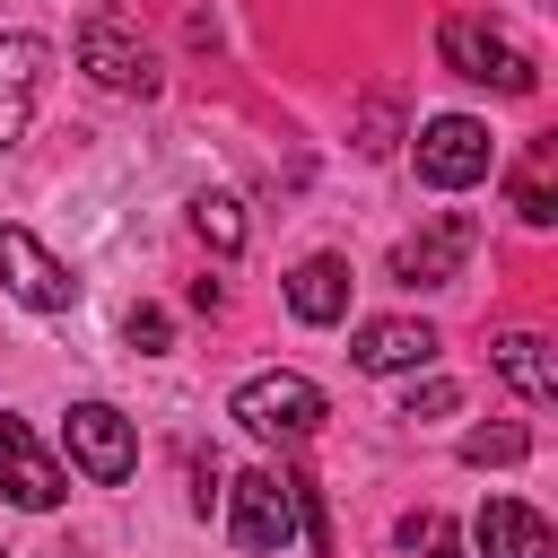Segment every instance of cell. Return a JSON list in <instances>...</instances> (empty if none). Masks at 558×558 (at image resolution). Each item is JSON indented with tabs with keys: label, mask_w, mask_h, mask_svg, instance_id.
<instances>
[{
	"label": "cell",
	"mask_w": 558,
	"mask_h": 558,
	"mask_svg": "<svg viewBox=\"0 0 558 558\" xmlns=\"http://www.w3.org/2000/svg\"><path fill=\"white\" fill-rule=\"evenodd\" d=\"M357 148H392V105H384V96L366 105V140H357Z\"/></svg>",
	"instance_id": "obj_21"
},
{
	"label": "cell",
	"mask_w": 558,
	"mask_h": 558,
	"mask_svg": "<svg viewBox=\"0 0 558 558\" xmlns=\"http://www.w3.org/2000/svg\"><path fill=\"white\" fill-rule=\"evenodd\" d=\"M471 244H480V227H471L462 209H445V218H427L418 235L392 244V279H401V288H453L462 262H471Z\"/></svg>",
	"instance_id": "obj_6"
},
{
	"label": "cell",
	"mask_w": 558,
	"mask_h": 558,
	"mask_svg": "<svg viewBox=\"0 0 558 558\" xmlns=\"http://www.w3.org/2000/svg\"><path fill=\"white\" fill-rule=\"evenodd\" d=\"M35 87H44V44H35V35H0V148L26 131Z\"/></svg>",
	"instance_id": "obj_12"
},
{
	"label": "cell",
	"mask_w": 558,
	"mask_h": 558,
	"mask_svg": "<svg viewBox=\"0 0 558 558\" xmlns=\"http://www.w3.org/2000/svg\"><path fill=\"white\" fill-rule=\"evenodd\" d=\"M523 453H532L523 427H471V436H462V462H471V471H488V462L506 471V462H523Z\"/></svg>",
	"instance_id": "obj_16"
},
{
	"label": "cell",
	"mask_w": 558,
	"mask_h": 558,
	"mask_svg": "<svg viewBox=\"0 0 558 558\" xmlns=\"http://www.w3.org/2000/svg\"><path fill=\"white\" fill-rule=\"evenodd\" d=\"M436 52H445V70L471 78V87H497V96H532V87H541V61H532L497 17H445V26H436Z\"/></svg>",
	"instance_id": "obj_1"
},
{
	"label": "cell",
	"mask_w": 558,
	"mask_h": 558,
	"mask_svg": "<svg viewBox=\"0 0 558 558\" xmlns=\"http://www.w3.org/2000/svg\"><path fill=\"white\" fill-rule=\"evenodd\" d=\"M480 558H549V523L523 497H488L480 506Z\"/></svg>",
	"instance_id": "obj_14"
},
{
	"label": "cell",
	"mask_w": 558,
	"mask_h": 558,
	"mask_svg": "<svg viewBox=\"0 0 558 558\" xmlns=\"http://www.w3.org/2000/svg\"><path fill=\"white\" fill-rule=\"evenodd\" d=\"M78 70L96 87H113V96H148L157 87V52H148V35L122 9H87L78 17Z\"/></svg>",
	"instance_id": "obj_2"
},
{
	"label": "cell",
	"mask_w": 558,
	"mask_h": 558,
	"mask_svg": "<svg viewBox=\"0 0 558 558\" xmlns=\"http://www.w3.org/2000/svg\"><path fill=\"white\" fill-rule=\"evenodd\" d=\"M288 314H296V323H340V314H349V262H340V253L296 262V270H288Z\"/></svg>",
	"instance_id": "obj_13"
},
{
	"label": "cell",
	"mask_w": 558,
	"mask_h": 558,
	"mask_svg": "<svg viewBox=\"0 0 558 558\" xmlns=\"http://www.w3.org/2000/svg\"><path fill=\"white\" fill-rule=\"evenodd\" d=\"M349 357H357L366 375H401V366H427V357H436V331L410 323V314H384V323H357Z\"/></svg>",
	"instance_id": "obj_10"
},
{
	"label": "cell",
	"mask_w": 558,
	"mask_h": 558,
	"mask_svg": "<svg viewBox=\"0 0 558 558\" xmlns=\"http://www.w3.org/2000/svg\"><path fill=\"white\" fill-rule=\"evenodd\" d=\"M61 471H52V453L35 445V427L26 418H0V497L9 506H26V514H44V506H61Z\"/></svg>",
	"instance_id": "obj_9"
},
{
	"label": "cell",
	"mask_w": 558,
	"mask_h": 558,
	"mask_svg": "<svg viewBox=\"0 0 558 558\" xmlns=\"http://www.w3.org/2000/svg\"><path fill=\"white\" fill-rule=\"evenodd\" d=\"M0 558H9V549H0Z\"/></svg>",
	"instance_id": "obj_22"
},
{
	"label": "cell",
	"mask_w": 558,
	"mask_h": 558,
	"mask_svg": "<svg viewBox=\"0 0 558 558\" xmlns=\"http://www.w3.org/2000/svg\"><path fill=\"white\" fill-rule=\"evenodd\" d=\"M0 279H9V296H17V305H35V314H70V305H78L70 262H52L26 227H0Z\"/></svg>",
	"instance_id": "obj_8"
},
{
	"label": "cell",
	"mask_w": 558,
	"mask_h": 558,
	"mask_svg": "<svg viewBox=\"0 0 558 558\" xmlns=\"http://www.w3.org/2000/svg\"><path fill=\"white\" fill-rule=\"evenodd\" d=\"M488 366H497L532 410H549V401H558V357H549V340H541V331H497V340H488Z\"/></svg>",
	"instance_id": "obj_11"
},
{
	"label": "cell",
	"mask_w": 558,
	"mask_h": 558,
	"mask_svg": "<svg viewBox=\"0 0 558 558\" xmlns=\"http://www.w3.org/2000/svg\"><path fill=\"white\" fill-rule=\"evenodd\" d=\"M453 401H462L453 384H410V401H401V418H445Z\"/></svg>",
	"instance_id": "obj_20"
},
{
	"label": "cell",
	"mask_w": 558,
	"mask_h": 558,
	"mask_svg": "<svg viewBox=\"0 0 558 558\" xmlns=\"http://www.w3.org/2000/svg\"><path fill=\"white\" fill-rule=\"evenodd\" d=\"M506 201H514V218H523V227H549V218H558V140H532V148H523V166H514Z\"/></svg>",
	"instance_id": "obj_15"
},
{
	"label": "cell",
	"mask_w": 558,
	"mask_h": 558,
	"mask_svg": "<svg viewBox=\"0 0 558 558\" xmlns=\"http://www.w3.org/2000/svg\"><path fill=\"white\" fill-rule=\"evenodd\" d=\"M122 340H131V349H166V340H174V323H166L157 305H131V314H122Z\"/></svg>",
	"instance_id": "obj_19"
},
{
	"label": "cell",
	"mask_w": 558,
	"mask_h": 558,
	"mask_svg": "<svg viewBox=\"0 0 558 558\" xmlns=\"http://www.w3.org/2000/svg\"><path fill=\"white\" fill-rule=\"evenodd\" d=\"M227 418H235L244 436H262V445H305V436L323 427V392H314L305 375H253V384H235Z\"/></svg>",
	"instance_id": "obj_3"
},
{
	"label": "cell",
	"mask_w": 558,
	"mask_h": 558,
	"mask_svg": "<svg viewBox=\"0 0 558 558\" xmlns=\"http://www.w3.org/2000/svg\"><path fill=\"white\" fill-rule=\"evenodd\" d=\"M488 157H497V140H488V122H471V113H436V122L418 131V183H436V192L480 183Z\"/></svg>",
	"instance_id": "obj_5"
},
{
	"label": "cell",
	"mask_w": 558,
	"mask_h": 558,
	"mask_svg": "<svg viewBox=\"0 0 558 558\" xmlns=\"http://www.w3.org/2000/svg\"><path fill=\"white\" fill-rule=\"evenodd\" d=\"M227 532H235V549H288L296 541V480H279V471H244L235 488H227Z\"/></svg>",
	"instance_id": "obj_4"
},
{
	"label": "cell",
	"mask_w": 558,
	"mask_h": 558,
	"mask_svg": "<svg viewBox=\"0 0 558 558\" xmlns=\"http://www.w3.org/2000/svg\"><path fill=\"white\" fill-rule=\"evenodd\" d=\"M401 549L410 558H462V541H453V523L427 506V514H401Z\"/></svg>",
	"instance_id": "obj_18"
},
{
	"label": "cell",
	"mask_w": 558,
	"mask_h": 558,
	"mask_svg": "<svg viewBox=\"0 0 558 558\" xmlns=\"http://www.w3.org/2000/svg\"><path fill=\"white\" fill-rule=\"evenodd\" d=\"M192 227H201L218 253H235V244H244V209H235L227 192H201V201H192Z\"/></svg>",
	"instance_id": "obj_17"
},
{
	"label": "cell",
	"mask_w": 558,
	"mask_h": 558,
	"mask_svg": "<svg viewBox=\"0 0 558 558\" xmlns=\"http://www.w3.org/2000/svg\"><path fill=\"white\" fill-rule=\"evenodd\" d=\"M61 436H70V462H78L96 488H122L131 462H140V436H131V418H122L113 401H78Z\"/></svg>",
	"instance_id": "obj_7"
}]
</instances>
